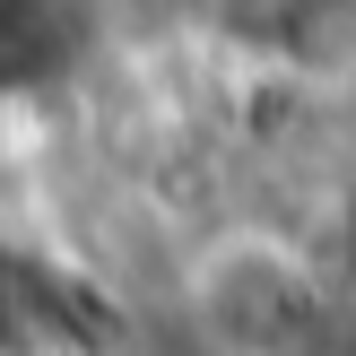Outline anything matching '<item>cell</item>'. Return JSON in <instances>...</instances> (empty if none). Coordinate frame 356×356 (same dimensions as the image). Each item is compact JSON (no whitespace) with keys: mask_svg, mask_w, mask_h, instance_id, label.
Instances as JSON below:
<instances>
[{"mask_svg":"<svg viewBox=\"0 0 356 356\" xmlns=\"http://www.w3.org/2000/svg\"><path fill=\"white\" fill-rule=\"evenodd\" d=\"M156 305L183 356H356L348 287L305 200H209L156 261Z\"/></svg>","mask_w":356,"mask_h":356,"instance_id":"obj_1","label":"cell"}]
</instances>
